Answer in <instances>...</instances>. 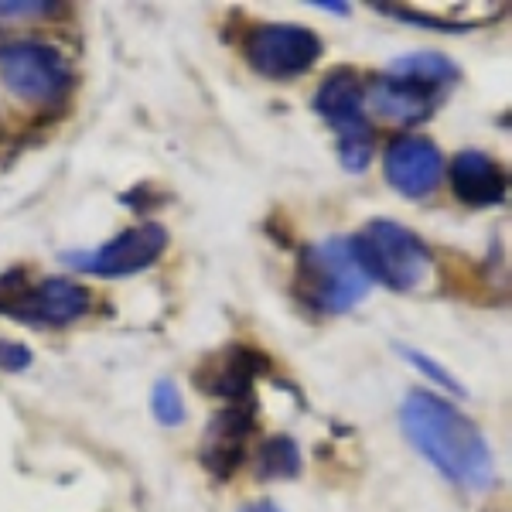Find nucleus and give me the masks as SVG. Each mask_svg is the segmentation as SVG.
<instances>
[{"mask_svg":"<svg viewBox=\"0 0 512 512\" xmlns=\"http://www.w3.org/2000/svg\"><path fill=\"white\" fill-rule=\"evenodd\" d=\"M386 181L407 198H427L444 178V158L427 137L403 134L383 154Z\"/></svg>","mask_w":512,"mask_h":512,"instance_id":"8","label":"nucleus"},{"mask_svg":"<svg viewBox=\"0 0 512 512\" xmlns=\"http://www.w3.org/2000/svg\"><path fill=\"white\" fill-rule=\"evenodd\" d=\"M315 7H321V11H335V14H349V4H342V0H315Z\"/></svg>","mask_w":512,"mask_h":512,"instance_id":"21","label":"nucleus"},{"mask_svg":"<svg viewBox=\"0 0 512 512\" xmlns=\"http://www.w3.org/2000/svg\"><path fill=\"white\" fill-rule=\"evenodd\" d=\"M93 297L76 280L48 277L41 284H31L24 270L0 274V315L24 321L35 328H62L89 315Z\"/></svg>","mask_w":512,"mask_h":512,"instance_id":"4","label":"nucleus"},{"mask_svg":"<svg viewBox=\"0 0 512 512\" xmlns=\"http://www.w3.org/2000/svg\"><path fill=\"white\" fill-rule=\"evenodd\" d=\"M294 291L301 297L304 308L318 311V315L332 318L352 311L366 294L373 291V280L359 267L352 250V239H321L308 246L297 260Z\"/></svg>","mask_w":512,"mask_h":512,"instance_id":"2","label":"nucleus"},{"mask_svg":"<svg viewBox=\"0 0 512 512\" xmlns=\"http://www.w3.org/2000/svg\"><path fill=\"white\" fill-rule=\"evenodd\" d=\"M362 103H366V82L349 65H342L332 76H325V82H321L315 93V113H321V117L332 123L338 137L352 134L359 127H369L366 117H362Z\"/></svg>","mask_w":512,"mask_h":512,"instance_id":"13","label":"nucleus"},{"mask_svg":"<svg viewBox=\"0 0 512 512\" xmlns=\"http://www.w3.org/2000/svg\"><path fill=\"white\" fill-rule=\"evenodd\" d=\"M396 352H400L407 362H414V366H417L424 376H431L437 386H444V390L454 393V396H465V386H461L458 379H454L444 366H437V362H434L427 352H417V349H410V345H396Z\"/></svg>","mask_w":512,"mask_h":512,"instance_id":"18","label":"nucleus"},{"mask_svg":"<svg viewBox=\"0 0 512 512\" xmlns=\"http://www.w3.org/2000/svg\"><path fill=\"white\" fill-rule=\"evenodd\" d=\"M386 72H390V76H400V79H410V82H420V86H431V89H444L448 82L458 79V65L441 52L400 55Z\"/></svg>","mask_w":512,"mask_h":512,"instance_id":"14","label":"nucleus"},{"mask_svg":"<svg viewBox=\"0 0 512 512\" xmlns=\"http://www.w3.org/2000/svg\"><path fill=\"white\" fill-rule=\"evenodd\" d=\"M338 161H342V168L352 171V175L366 171L369 161H373V127H359V130H352V134L338 137Z\"/></svg>","mask_w":512,"mask_h":512,"instance_id":"16","label":"nucleus"},{"mask_svg":"<svg viewBox=\"0 0 512 512\" xmlns=\"http://www.w3.org/2000/svg\"><path fill=\"white\" fill-rule=\"evenodd\" d=\"M366 99L379 117L396 120V123H420L437 110V103H441V89L420 86V82H410V79H400V76L383 72L379 79H373Z\"/></svg>","mask_w":512,"mask_h":512,"instance_id":"12","label":"nucleus"},{"mask_svg":"<svg viewBox=\"0 0 512 512\" xmlns=\"http://www.w3.org/2000/svg\"><path fill=\"white\" fill-rule=\"evenodd\" d=\"M31 362H35V355H31L28 345L0 338V373H24Z\"/></svg>","mask_w":512,"mask_h":512,"instance_id":"19","label":"nucleus"},{"mask_svg":"<svg viewBox=\"0 0 512 512\" xmlns=\"http://www.w3.org/2000/svg\"><path fill=\"white\" fill-rule=\"evenodd\" d=\"M151 410H154V417L161 420L164 427H178L181 420H185V400H181V393H178V386L171 383V379H161V383H154V390H151Z\"/></svg>","mask_w":512,"mask_h":512,"instance_id":"17","label":"nucleus"},{"mask_svg":"<svg viewBox=\"0 0 512 512\" xmlns=\"http://www.w3.org/2000/svg\"><path fill=\"white\" fill-rule=\"evenodd\" d=\"M267 369V359H263L256 349H246V345H229L198 366L195 373V386L202 393L216 396V400L226 403H250L253 396V383L256 376Z\"/></svg>","mask_w":512,"mask_h":512,"instance_id":"10","label":"nucleus"},{"mask_svg":"<svg viewBox=\"0 0 512 512\" xmlns=\"http://www.w3.org/2000/svg\"><path fill=\"white\" fill-rule=\"evenodd\" d=\"M239 512H284V509L274 506V502H250V506H243Z\"/></svg>","mask_w":512,"mask_h":512,"instance_id":"22","label":"nucleus"},{"mask_svg":"<svg viewBox=\"0 0 512 512\" xmlns=\"http://www.w3.org/2000/svg\"><path fill=\"white\" fill-rule=\"evenodd\" d=\"M0 79L28 103H52L69 89V62L48 41H7L0 45Z\"/></svg>","mask_w":512,"mask_h":512,"instance_id":"5","label":"nucleus"},{"mask_svg":"<svg viewBox=\"0 0 512 512\" xmlns=\"http://www.w3.org/2000/svg\"><path fill=\"white\" fill-rule=\"evenodd\" d=\"M256 472L263 478H294L301 472V448L291 437H270L256 454Z\"/></svg>","mask_w":512,"mask_h":512,"instance_id":"15","label":"nucleus"},{"mask_svg":"<svg viewBox=\"0 0 512 512\" xmlns=\"http://www.w3.org/2000/svg\"><path fill=\"white\" fill-rule=\"evenodd\" d=\"M256 431V414L250 403H229L222 414H216L205 427L202 448L198 458L209 468L219 482L236 475V468L246 461V448H250V437Z\"/></svg>","mask_w":512,"mask_h":512,"instance_id":"9","label":"nucleus"},{"mask_svg":"<svg viewBox=\"0 0 512 512\" xmlns=\"http://www.w3.org/2000/svg\"><path fill=\"white\" fill-rule=\"evenodd\" d=\"M448 181H451L454 198L472 205V209H489V205L506 202V171H502L485 151L454 154Z\"/></svg>","mask_w":512,"mask_h":512,"instance_id":"11","label":"nucleus"},{"mask_svg":"<svg viewBox=\"0 0 512 512\" xmlns=\"http://www.w3.org/2000/svg\"><path fill=\"white\" fill-rule=\"evenodd\" d=\"M164 250H168V229L158 222H144V226L123 229L120 236H113L93 253H69L65 263L93 277H130L158 263Z\"/></svg>","mask_w":512,"mask_h":512,"instance_id":"7","label":"nucleus"},{"mask_svg":"<svg viewBox=\"0 0 512 512\" xmlns=\"http://www.w3.org/2000/svg\"><path fill=\"white\" fill-rule=\"evenodd\" d=\"M321 59V38L301 24H256L246 35V62L263 79H297Z\"/></svg>","mask_w":512,"mask_h":512,"instance_id":"6","label":"nucleus"},{"mask_svg":"<svg viewBox=\"0 0 512 512\" xmlns=\"http://www.w3.org/2000/svg\"><path fill=\"white\" fill-rule=\"evenodd\" d=\"M359 267L373 284L390 291H417L434 267V256L417 233L393 219H373L352 236Z\"/></svg>","mask_w":512,"mask_h":512,"instance_id":"3","label":"nucleus"},{"mask_svg":"<svg viewBox=\"0 0 512 512\" xmlns=\"http://www.w3.org/2000/svg\"><path fill=\"white\" fill-rule=\"evenodd\" d=\"M400 427L420 458L458 489L482 495L495 485V461L485 434L448 400L414 390L400 407Z\"/></svg>","mask_w":512,"mask_h":512,"instance_id":"1","label":"nucleus"},{"mask_svg":"<svg viewBox=\"0 0 512 512\" xmlns=\"http://www.w3.org/2000/svg\"><path fill=\"white\" fill-rule=\"evenodd\" d=\"M38 11H55V4H38V0H28V4H0V18H14V14H38Z\"/></svg>","mask_w":512,"mask_h":512,"instance_id":"20","label":"nucleus"}]
</instances>
